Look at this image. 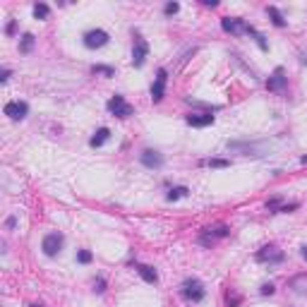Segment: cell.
Masks as SVG:
<instances>
[{"instance_id":"4fadbf2b","label":"cell","mask_w":307,"mask_h":307,"mask_svg":"<svg viewBox=\"0 0 307 307\" xmlns=\"http://www.w3.org/2000/svg\"><path fill=\"white\" fill-rule=\"evenodd\" d=\"M214 115L211 113H190V115H185V123L190 125V127H209V125H214Z\"/></svg>"},{"instance_id":"d6986e66","label":"cell","mask_w":307,"mask_h":307,"mask_svg":"<svg viewBox=\"0 0 307 307\" xmlns=\"http://www.w3.org/2000/svg\"><path fill=\"white\" fill-rule=\"evenodd\" d=\"M34 43H36V36H34V34H24L22 41H20V53H31V51H34Z\"/></svg>"},{"instance_id":"484cf974","label":"cell","mask_w":307,"mask_h":307,"mask_svg":"<svg viewBox=\"0 0 307 307\" xmlns=\"http://www.w3.org/2000/svg\"><path fill=\"white\" fill-rule=\"evenodd\" d=\"M178 10H180V5H178V2H166V7H164V12H166L168 17H170V15H175Z\"/></svg>"},{"instance_id":"cb8c5ba5","label":"cell","mask_w":307,"mask_h":307,"mask_svg":"<svg viewBox=\"0 0 307 307\" xmlns=\"http://www.w3.org/2000/svg\"><path fill=\"white\" fill-rule=\"evenodd\" d=\"M281 206H283V199H281V197H274V199H269V202H266V209H269V211H274V214H279Z\"/></svg>"},{"instance_id":"4316f807","label":"cell","mask_w":307,"mask_h":307,"mask_svg":"<svg viewBox=\"0 0 307 307\" xmlns=\"http://www.w3.org/2000/svg\"><path fill=\"white\" fill-rule=\"evenodd\" d=\"M94 290H96V293H106V281L96 279V281H94Z\"/></svg>"},{"instance_id":"9c48e42d","label":"cell","mask_w":307,"mask_h":307,"mask_svg":"<svg viewBox=\"0 0 307 307\" xmlns=\"http://www.w3.org/2000/svg\"><path fill=\"white\" fill-rule=\"evenodd\" d=\"M149 58V43L146 39H142L140 34H135V43H132V65L135 67H142Z\"/></svg>"},{"instance_id":"3957f363","label":"cell","mask_w":307,"mask_h":307,"mask_svg":"<svg viewBox=\"0 0 307 307\" xmlns=\"http://www.w3.org/2000/svg\"><path fill=\"white\" fill-rule=\"evenodd\" d=\"M254 259H257L259 264H269V266H276V264H281V262L286 259V254H283V250H279L276 245H264L262 250H257Z\"/></svg>"},{"instance_id":"7c38bea8","label":"cell","mask_w":307,"mask_h":307,"mask_svg":"<svg viewBox=\"0 0 307 307\" xmlns=\"http://www.w3.org/2000/svg\"><path fill=\"white\" fill-rule=\"evenodd\" d=\"M5 115H7L10 120H24L29 115L27 101H7V103H5Z\"/></svg>"},{"instance_id":"ffe728a7","label":"cell","mask_w":307,"mask_h":307,"mask_svg":"<svg viewBox=\"0 0 307 307\" xmlns=\"http://www.w3.org/2000/svg\"><path fill=\"white\" fill-rule=\"evenodd\" d=\"M247 36H252V39H254V43H257V46H259V48H262L264 53L269 51V43H266V36H264L262 31H257V29L252 27V29H250V34H247Z\"/></svg>"},{"instance_id":"44dd1931","label":"cell","mask_w":307,"mask_h":307,"mask_svg":"<svg viewBox=\"0 0 307 307\" xmlns=\"http://www.w3.org/2000/svg\"><path fill=\"white\" fill-rule=\"evenodd\" d=\"M199 166H209V168H230L228 159H202Z\"/></svg>"},{"instance_id":"1f68e13d","label":"cell","mask_w":307,"mask_h":307,"mask_svg":"<svg viewBox=\"0 0 307 307\" xmlns=\"http://www.w3.org/2000/svg\"><path fill=\"white\" fill-rule=\"evenodd\" d=\"M10 75H12L10 70H2V75H0V82L5 84V82H7V80H10Z\"/></svg>"},{"instance_id":"2e32d148","label":"cell","mask_w":307,"mask_h":307,"mask_svg":"<svg viewBox=\"0 0 307 307\" xmlns=\"http://www.w3.org/2000/svg\"><path fill=\"white\" fill-rule=\"evenodd\" d=\"M288 286L293 288V293H298V295H307V274H300V276H293Z\"/></svg>"},{"instance_id":"30bf717a","label":"cell","mask_w":307,"mask_h":307,"mask_svg":"<svg viewBox=\"0 0 307 307\" xmlns=\"http://www.w3.org/2000/svg\"><path fill=\"white\" fill-rule=\"evenodd\" d=\"M62 243H65V238L60 233H48L41 240V250H43L46 257H56L58 252H60V247H62Z\"/></svg>"},{"instance_id":"9a60e30c","label":"cell","mask_w":307,"mask_h":307,"mask_svg":"<svg viewBox=\"0 0 307 307\" xmlns=\"http://www.w3.org/2000/svg\"><path fill=\"white\" fill-rule=\"evenodd\" d=\"M135 269H137V274H140V276L146 281V283H156V281H159L156 269H154V266H149V264H137Z\"/></svg>"},{"instance_id":"8fae6325","label":"cell","mask_w":307,"mask_h":307,"mask_svg":"<svg viewBox=\"0 0 307 307\" xmlns=\"http://www.w3.org/2000/svg\"><path fill=\"white\" fill-rule=\"evenodd\" d=\"M140 161H142V166L149 168V170H159V168H164V164H166L164 154H159L156 149H144L140 154Z\"/></svg>"},{"instance_id":"6da1fadb","label":"cell","mask_w":307,"mask_h":307,"mask_svg":"<svg viewBox=\"0 0 307 307\" xmlns=\"http://www.w3.org/2000/svg\"><path fill=\"white\" fill-rule=\"evenodd\" d=\"M230 235V228L225 224H216V225H206L202 233H199V245H204V247H211L214 243H219V240H224Z\"/></svg>"},{"instance_id":"8992f818","label":"cell","mask_w":307,"mask_h":307,"mask_svg":"<svg viewBox=\"0 0 307 307\" xmlns=\"http://www.w3.org/2000/svg\"><path fill=\"white\" fill-rule=\"evenodd\" d=\"M166 84H168V70L166 67H159L156 80L151 84V101H154V103H161V101H164V96H166Z\"/></svg>"},{"instance_id":"7402d4cb","label":"cell","mask_w":307,"mask_h":307,"mask_svg":"<svg viewBox=\"0 0 307 307\" xmlns=\"http://www.w3.org/2000/svg\"><path fill=\"white\" fill-rule=\"evenodd\" d=\"M91 75H101V77H115V67H111V65H91Z\"/></svg>"},{"instance_id":"7a4b0ae2","label":"cell","mask_w":307,"mask_h":307,"mask_svg":"<svg viewBox=\"0 0 307 307\" xmlns=\"http://www.w3.org/2000/svg\"><path fill=\"white\" fill-rule=\"evenodd\" d=\"M180 295L187 300V303H202L206 298V288L202 286L199 279H185L180 283Z\"/></svg>"},{"instance_id":"ba28073f","label":"cell","mask_w":307,"mask_h":307,"mask_svg":"<svg viewBox=\"0 0 307 307\" xmlns=\"http://www.w3.org/2000/svg\"><path fill=\"white\" fill-rule=\"evenodd\" d=\"M266 89L274 91V94H279V96H283V94L288 91V77H286V70H283V67H276V70H274V75L266 80Z\"/></svg>"},{"instance_id":"d6a6232c","label":"cell","mask_w":307,"mask_h":307,"mask_svg":"<svg viewBox=\"0 0 307 307\" xmlns=\"http://www.w3.org/2000/svg\"><path fill=\"white\" fill-rule=\"evenodd\" d=\"M300 257L307 262V245H303V247H300Z\"/></svg>"},{"instance_id":"ac0fdd59","label":"cell","mask_w":307,"mask_h":307,"mask_svg":"<svg viewBox=\"0 0 307 307\" xmlns=\"http://www.w3.org/2000/svg\"><path fill=\"white\" fill-rule=\"evenodd\" d=\"M190 195V190L185 187V185H178V187H170L166 192V199L168 202H178V199H183V197Z\"/></svg>"},{"instance_id":"e575fe53","label":"cell","mask_w":307,"mask_h":307,"mask_svg":"<svg viewBox=\"0 0 307 307\" xmlns=\"http://www.w3.org/2000/svg\"><path fill=\"white\" fill-rule=\"evenodd\" d=\"M300 164H307V154L305 156H300Z\"/></svg>"},{"instance_id":"d590c367","label":"cell","mask_w":307,"mask_h":307,"mask_svg":"<svg viewBox=\"0 0 307 307\" xmlns=\"http://www.w3.org/2000/svg\"><path fill=\"white\" fill-rule=\"evenodd\" d=\"M31 307H43V305H31Z\"/></svg>"},{"instance_id":"5bb4252c","label":"cell","mask_w":307,"mask_h":307,"mask_svg":"<svg viewBox=\"0 0 307 307\" xmlns=\"http://www.w3.org/2000/svg\"><path fill=\"white\" fill-rule=\"evenodd\" d=\"M108 140H111V130H108V127H99V130H96V135L89 140V146L99 149V146H103Z\"/></svg>"},{"instance_id":"83f0119b","label":"cell","mask_w":307,"mask_h":307,"mask_svg":"<svg viewBox=\"0 0 307 307\" xmlns=\"http://www.w3.org/2000/svg\"><path fill=\"white\" fill-rule=\"evenodd\" d=\"M274 293H276L274 283H264V286H262V295H274Z\"/></svg>"},{"instance_id":"f546056e","label":"cell","mask_w":307,"mask_h":307,"mask_svg":"<svg viewBox=\"0 0 307 307\" xmlns=\"http://www.w3.org/2000/svg\"><path fill=\"white\" fill-rule=\"evenodd\" d=\"M5 225H7V230H12V228L17 225V219H15V216H7V221H5Z\"/></svg>"},{"instance_id":"5b68a950","label":"cell","mask_w":307,"mask_h":307,"mask_svg":"<svg viewBox=\"0 0 307 307\" xmlns=\"http://www.w3.org/2000/svg\"><path fill=\"white\" fill-rule=\"evenodd\" d=\"M108 41H111V36H108V31H103V29H91V31L84 34V39H82L84 48H89V51L103 48Z\"/></svg>"},{"instance_id":"d4e9b609","label":"cell","mask_w":307,"mask_h":307,"mask_svg":"<svg viewBox=\"0 0 307 307\" xmlns=\"http://www.w3.org/2000/svg\"><path fill=\"white\" fill-rule=\"evenodd\" d=\"M91 259H94V254L89 250H77V262L80 264H91Z\"/></svg>"},{"instance_id":"4dcf8cb0","label":"cell","mask_w":307,"mask_h":307,"mask_svg":"<svg viewBox=\"0 0 307 307\" xmlns=\"http://www.w3.org/2000/svg\"><path fill=\"white\" fill-rule=\"evenodd\" d=\"M202 5H206V7H219V0H202Z\"/></svg>"},{"instance_id":"836d02e7","label":"cell","mask_w":307,"mask_h":307,"mask_svg":"<svg viewBox=\"0 0 307 307\" xmlns=\"http://www.w3.org/2000/svg\"><path fill=\"white\" fill-rule=\"evenodd\" d=\"M300 62H307V53H303V56H300Z\"/></svg>"},{"instance_id":"f1b7e54d","label":"cell","mask_w":307,"mask_h":307,"mask_svg":"<svg viewBox=\"0 0 307 307\" xmlns=\"http://www.w3.org/2000/svg\"><path fill=\"white\" fill-rule=\"evenodd\" d=\"M15 29H17V22H15V20H10V22H7V27H5V34H7V36H12V34H15Z\"/></svg>"},{"instance_id":"52a82bcc","label":"cell","mask_w":307,"mask_h":307,"mask_svg":"<svg viewBox=\"0 0 307 307\" xmlns=\"http://www.w3.org/2000/svg\"><path fill=\"white\" fill-rule=\"evenodd\" d=\"M221 29H224L225 34L240 36V34H250L252 24H247V22L240 20V17H224V20H221Z\"/></svg>"},{"instance_id":"e0dca14e","label":"cell","mask_w":307,"mask_h":307,"mask_svg":"<svg viewBox=\"0 0 307 307\" xmlns=\"http://www.w3.org/2000/svg\"><path fill=\"white\" fill-rule=\"evenodd\" d=\"M266 15L271 17V22H274V27L283 29V27H286V24H288V22H286V17H283V12H281V10H279V7H276V5H269V7H266Z\"/></svg>"},{"instance_id":"277c9868","label":"cell","mask_w":307,"mask_h":307,"mask_svg":"<svg viewBox=\"0 0 307 307\" xmlns=\"http://www.w3.org/2000/svg\"><path fill=\"white\" fill-rule=\"evenodd\" d=\"M106 108L115 115V118H130V115H135V108L125 101V96H120V94H115V96H111L108 99V103H106Z\"/></svg>"},{"instance_id":"603a6c76","label":"cell","mask_w":307,"mask_h":307,"mask_svg":"<svg viewBox=\"0 0 307 307\" xmlns=\"http://www.w3.org/2000/svg\"><path fill=\"white\" fill-rule=\"evenodd\" d=\"M48 15H51V7L46 2H36L34 5V17L36 20H48Z\"/></svg>"}]
</instances>
